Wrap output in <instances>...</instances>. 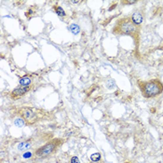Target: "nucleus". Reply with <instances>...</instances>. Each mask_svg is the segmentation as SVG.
Wrapping results in <instances>:
<instances>
[{
  "label": "nucleus",
  "mask_w": 163,
  "mask_h": 163,
  "mask_svg": "<svg viewBox=\"0 0 163 163\" xmlns=\"http://www.w3.org/2000/svg\"><path fill=\"white\" fill-rule=\"evenodd\" d=\"M112 33L116 35H128V37H131L135 42L136 47H138L139 45L141 26L134 24L131 17H124L117 20L115 26L113 27Z\"/></svg>",
  "instance_id": "f257e3e1"
},
{
  "label": "nucleus",
  "mask_w": 163,
  "mask_h": 163,
  "mask_svg": "<svg viewBox=\"0 0 163 163\" xmlns=\"http://www.w3.org/2000/svg\"><path fill=\"white\" fill-rule=\"evenodd\" d=\"M137 86L145 99L156 98L163 93V83L159 79H152L147 81L139 79L137 80Z\"/></svg>",
  "instance_id": "f03ea898"
},
{
  "label": "nucleus",
  "mask_w": 163,
  "mask_h": 163,
  "mask_svg": "<svg viewBox=\"0 0 163 163\" xmlns=\"http://www.w3.org/2000/svg\"><path fill=\"white\" fill-rule=\"evenodd\" d=\"M62 139L54 138L53 140L49 141L46 145L40 146L37 150H35V154L37 158H47L48 156L53 154L62 144Z\"/></svg>",
  "instance_id": "7ed1b4c3"
},
{
  "label": "nucleus",
  "mask_w": 163,
  "mask_h": 163,
  "mask_svg": "<svg viewBox=\"0 0 163 163\" xmlns=\"http://www.w3.org/2000/svg\"><path fill=\"white\" fill-rule=\"evenodd\" d=\"M31 89H32V86H19L11 91L10 97L13 99V100H17V99L25 95L27 93H29Z\"/></svg>",
  "instance_id": "20e7f679"
},
{
  "label": "nucleus",
  "mask_w": 163,
  "mask_h": 163,
  "mask_svg": "<svg viewBox=\"0 0 163 163\" xmlns=\"http://www.w3.org/2000/svg\"><path fill=\"white\" fill-rule=\"evenodd\" d=\"M21 116H22V117L25 121V123L33 124L35 121L37 114H35V112L33 111L31 108H23L22 110H21Z\"/></svg>",
  "instance_id": "39448f33"
},
{
  "label": "nucleus",
  "mask_w": 163,
  "mask_h": 163,
  "mask_svg": "<svg viewBox=\"0 0 163 163\" xmlns=\"http://www.w3.org/2000/svg\"><path fill=\"white\" fill-rule=\"evenodd\" d=\"M131 19L134 24H136L137 26H141V24L144 22V15L141 11H135L132 13Z\"/></svg>",
  "instance_id": "423d86ee"
},
{
  "label": "nucleus",
  "mask_w": 163,
  "mask_h": 163,
  "mask_svg": "<svg viewBox=\"0 0 163 163\" xmlns=\"http://www.w3.org/2000/svg\"><path fill=\"white\" fill-rule=\"evenodd\" d=\"M53 10H54L55 13L57 14L58 16H60V17H65V16H66L65 11L63 10V9L62 8V7H60L59 5H54V6H53Z\"/></svg>",
  "instance_id": "0eeeda50"
},
{
  "label": "nucleus",
  "mask_w": 163,
  "mask_h": 163,
  "mask_svg": "<svg viewBox=\"0 0 163 163\" xmlns=\"http://www.w3.org/2000/svg\"><path fill=\"white\" fill-rule=\"evenodd\" d=\"M19 83H20V86H31L32 80L30 77L28 76H23L20 79Z\"/></svg>",
  "instance_id": "6e6552de"
},
{
  "label": "nucleus",
  "mask_w": 163,
  "mask_h": 163,
  "mask_svg": "<svg viewBox=\"0 0 163 163\" xmlns=\"http://www.w3.org/2000/svg\"><path fill=\"white\" fill-rule=\"evenodd\" d=\"M69 30L73 35H79L80 33V27L76 23H73V24L70 25Z\"/></svg>",
  "instance_id": "1a4fd4ad"
},
{
  "label": "nucleus",
  "mask_w": 163,
  "mask_h": 163,
  "mask_svg": "<svg viewBox=\"0 0 163 163\" xmlns=\"http://www.w3.org/2000/svg\"><path fill=\"white\" fill-rule=\"evenodd\" d=\"M30 147V143L29 142H23V143H21V144H19V145H18V149L20 150V151H24V150H27L28 148Z\"/></svg>",
  "instance_id": "9d476101"
},
{
  "label": "nucleus",
  "mask_w": 163,
  "mask_h": 163,
  "mask_svg": "<svg viewBox=\"0 0 163 163\" xmlns=\"http://www.w3.org/2000/svg\"><path fill=\"white\" fill-rule=\"evenodd\" d=\"M102 159V156L100 153H93V155L90 156V159L93 160V162H97V161H100Z\"/></svg>",
  "instance_id": "9b49d317"
},
{
  "label": "nucleus",
  "mask_w": 163,
  "mask_h": 163,
  "mask_svg": "<svg viewBox=\"0 0 163 163\" xmlns=\"http://www.w3.org/2000/svg\"><path fill=\"white\" fill-rule=\"evenodd\" d=\"M14 124H15L17 127H23L25 124V121L23 118H16L14 120Z\"/></svg>",
  "instance_id": "f8f14e48"
},
{
  "label": "nucleus",
  "mask_w": 163,
  "mask_h": 163,
  "mask_svg": "<svg viewBox=\"0 0 163 163\" xmlns=\"http://www.w3.org/2000/svg\"><path fill=\"white\" fill-rule=\"evenodd\" d=\"M137 1H121V4L122 5H134V4H136Z\"/></svg>",
  "instance_id": "ddd939ff"
},
{
  "label": "nucleus",
  "mask_w": 163,
  "mask_h": 163,
  "mask_svg": "<svg viewBox=\"0 0 163 163\" xmlns=\"http://www.w3.org/2000/svg\"><path fill=\"white\" fill-rule=\"evenodd\" d=\"M70 163H80V161H79V158L77 157H72V159H71V161H70Z\"/></svg>",
  "instance_id": "4468645a"
},
{
  "label": "nucleus",
  "mask_w": 163,
  "mask_h": 163,
  "mask_svg": "<svg viewBox=\"0 0 163 163\" xmlns=\"http://www.w3.org/2000/svg\"><path fill=\"white\" fill-rule=\"evenodd\" d=\"M23 157L24 159H29V158L32 157V153H31V152H26V153L23 154Z\"/></svg>",
  "instance_id": "2eb2a0df"
}]
</instances>
